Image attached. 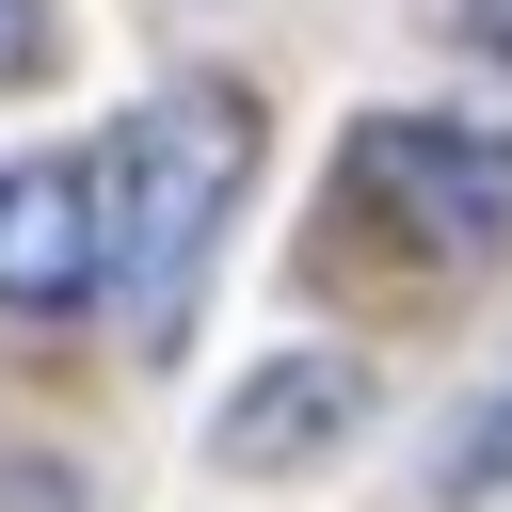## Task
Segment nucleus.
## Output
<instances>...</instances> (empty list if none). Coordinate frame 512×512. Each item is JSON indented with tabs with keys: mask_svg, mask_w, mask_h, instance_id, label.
Here are the masks:
<instances>
[{
	"mask_svg": "<svg viewBox=\"0 0 512 512\" xmlns=\"http://www.w3.org/2000/svg\"><path fill=\"white\" fill-rule=\"evenodd\" d=\"M240 192H256V96H240V80H160V96L112 128V160H96V288L128 304L144 352L192 320Z\"/></svg>",
	"mask_w": 512,
	"mask_h": 512,
	"instance_id": "obj_1",
	"label": "nucleus"
},
{
	"mask_svg": "<svg viewBox=\"0 0 512 512\" xmlns=\"http://www.w3.org/2000/svg\"><path fill=\"white\" fill-rule=\"evenodd\" d=\"M352 192L416 240V256H496L512 240V128H464V112H368L352 128Z\"/></svg>",
	"mask_w": 512,
	"mask_h": 512,
	"instance_id": "obj_2",
	"label": "nucleus"
},
{
	"mask_svg": "<svg viewBox=\"0 0 512 512\" xmlns=\"http://www.w3.org/2000/svg\"><path fill=\"white\" fill-rule=\"evenodd\" d=\"M352 416H368V368H352V352H272V368H256V384L208 416V464L272 480V464H320Z\"/></svg>",
	"mask_w": 512,
	"mask_h": 512,
	"instance_id": "obj_3",
	"label": "nucleus"
},
{
	"mask_svg": "<svg viewBox=\"0 0 512 512\" xmlns=\"http://www.w3.org/2000/svg\"><path fill=\"white\" fill-rule=\"evenodd\" d=\"M96 288V160H16L0 176V304H80Z\"/></svg>",
	"mask_w": 512,
	"mask_h": 512,
	"instance_id": "obj_4",
	"label": "nucleus"
},
{
	"mask_svg": "<svg viewBox=\"0 0 512 512\" xmlns=\"http://www.w3.org/2000/svg\"><path fill=\"white\" fill-rule=\"evenodd\" d=\"M432 496L448 512H480V496H512V384H480L448 432H432Z\"/></svg>",
	"mask_w": 512,
	"mask_h": 512,
	"instance_id": "obj_5",
	"label": "nucleus"
},
{
	"mask_svg": "<svg viewBox=\"0 0 512 512\" xmlns=\"http://www.w3.org/2000/svg\"><path fill=\"white\" fill-rule=\"evenodd\" d=\"M64 64V16L48 0H0V80H48Z\"/></svg>",
	"mask_w": 512,
	"mask_h": 512,
	"instance_id": "obj_6",
	"label": "nucleus"
},
{
	"mask_svg": "<svg viewBox=\"0 0 512 512\" xmlns=\"http://www.w3.org/2000/svg\"><path fill=\"white\" fill-rule=\"evenodd\" d=\"M448 32H464L480 64H512V0H448Z\"/></svg>",
	"mask_w": 512,
	"mask_h": 512,
	"instance_id": "obj_7",
	"label": "nucleus"
}]
</instances>
